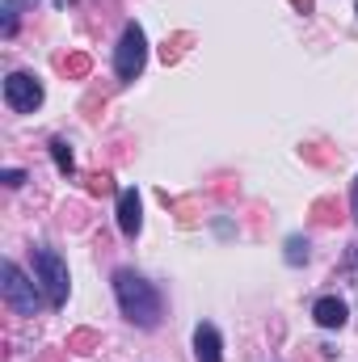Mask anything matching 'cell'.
I'll return each mask as SVG.
<instances>
[{
  "mask_svg": "<svg viewBox=\"0 0 358 362\" xmlns=\"http://www.w3.org/2000/svg\"><path fill=\"white\" fill-rule=\"evenodd\" d=\"M114 295H118V308L131 325H139V329L161 325V295L148 278H139L135 270H118L114 274Z\"/></svg>",
  "mask_w": 358,
  "mask_h": 362,
  "instance_id": "obj_1",
  "label": "cell"
},
{
  "mask_svg": "<svg viewBox=\"0 0 358 362\" xmlns=\"http://www.w3.org/2000/svg\"><path fill=\"white\" fill-rule=\"evenodd\" d=\"M0 278H4V282H0V291H4V299H8V308H13V312H21V316H38V308H42L38 286L17 270L13 262H4V266H0Z\"/></svg>",
  "mask_w": 358,
  "mask_h": 362,
  "instance_id": "obj_2",
  "label": "cell"
},
{
  "mask_svg": "<svg viewBox=\"0 0 358 362\" xmlns=\"http://www.w3.org/2000/svg\"><path fill=\"white\" fill-rule=\"evenodd\" d=\"M34 270H38V282L47 286L51 308H64L68 303V266L59 262V253L55 249H34Z\"/></svg>",
  "mask_w": 358,
  "mask_h": 362,
  "instance_id": "obj_3",
  "label": "cell"
},
{
  "mask_svg": "<svg viewBox=\"0 0 358 362\" xmlns=\"http://www.w3.org/2000/svg\"><path fill=\"white\" fill-rule=\"evenodd\" d=\"M144 64H148V38H144V30L131 21L127 30H122V42H118V55H114V68H118V81H135L139 72H144Z\"/></svg>",
  "mask_w": 358,
  "mask_h": 362,
  "instance_id": "obj_4",
  "label": "cell"
},
{
  "mask_svg": "<svg viewBox=\"0 0 358 362\" xmlns=\"http://www.w3.org/2000/svg\"><path fill=\"white\" fill-rule=\"evenodd\" d=\"M4 101H8V110H17V114H34V110L42 105V85H38L30 72H13V76L4 81Z\"/></svg>",
  "mask_w": 358,
  "mask_h": 362,
  "instance_id": "obj_5",
  "label": "cell"
},
{
  "mask_svg": "<svg viewBox=\"0 0 358 362\" xmlns=\"http://www.w3.org/2000/svg\"><path fill=\"white\" fill-rule=\"evenodd\" d=\"M139 223H144V215H139V194H135V189H122V194H118V228H122V236H139Z\"/></svg>",
  "mask_w": 358,
  "mask_h": 362,
  "instance_id": "obj_6",
  "label": "cell"
},
{
  "mask_svg": "<svg viewBox=\"0 0 358 362\" xmlns=\"http://www.w3.org/2000/svg\"><path fill=\"white\" fill-rule=\"evenodd\" d=\"M194 350H198V362H224L215 325H198V329H194Z\"/></svg>",
  "mask_w": 358,
  "mask_h": 362,
  "instance_id": "obj_7",
  "label": "cell"
},
{
  "mask_svg": "<svg viewBox=\"0 0 358 362\" xmlns=\"http://www.w3.org/2000/svg\"><path fill=\"white\" fill-rule=\"evenodd\" d=\"M312 316H316V325L321 329H342L346 325V303L342 299H316V308H312Z\"/></svg>",
  "mask_w": 358,
  "mask_h": 362,
  "instance_id": "obj_8",
  "label": "cell"
},
{
  "mask_svg": "<svg viewBox=\"0 0 358 362\" xmlns=\"http://www.w3.org/2000/svg\"><path fill=\"white\" fill-rule=\"evenodd\" d=\"M51 156H55L59 173H72V152H68V144H64V139H55V144H51Z\"/></svg>",
  "mask_w": 358,
  "mask_h": 362,
  "instance_id": "obj_9",
  "label": "cell"
},
{
  "mask_svg": "<svg viewBox=\"0 0 358 362\" xmlns=\"http://www.w3.org/2000/svg\"><path fill=\"white\" fill-rule=\"evenodd\" d=\"M4 181H8V185H21V181H25V173H17V169H8V173H4Z\"/></svg>",
  "mask_w": 358,
  "mask_h": 362,
  "instance_id": "obj_10",
  "label": "cell"
},
{
  "mask_svg": "<svg viewBox=\"0 0 358 362\" xmlns=\"http://www.w3.org/2000/svg\"><path fill=\"white\" fill-rule=\"evenodd\" d=\"M354 219H358V181H354Z\"/></svg>",
  "mask_w": 358,
  "mask_h": 362,
  "instance_id": "obj_11",
  "label": "cell"
}]
</instances>
